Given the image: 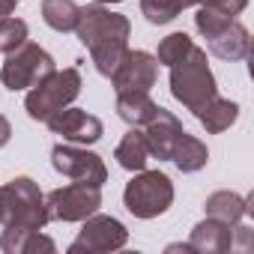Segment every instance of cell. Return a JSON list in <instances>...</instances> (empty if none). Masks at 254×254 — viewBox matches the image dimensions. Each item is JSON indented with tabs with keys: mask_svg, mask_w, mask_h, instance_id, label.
<instances>
[{
	"mask_svg": "<svg viewBox=\"0 0 254 254\" xmlns=\"http://www.w3.org/2000/svg\"><path fill=\"white\" fill-rule=\"evenodd\" d=\"M9 138H12V126H9V120L3 114H0V150L9 144Z\"/></svg>",
	"mask_w": 254,
	"mask_h": 254,
	"instance_id": "cell-26",
	"label": "cell"
},
{
	"mask_svg": "<svg viewBox=\"0 0 254 254\" xmlns=\"http://www.w3.org/2000/svg\"><path fill=\"white\" fill-rule=\"evenodd\" d=\"M39 251L54 254V251H57V245H54V239H51V236H45L42 230H33V233L27 236V242H24L21 254H39Z\"/></svg>",
	"mask_w": 254,
	"mask_h": 254,
	"instance_id": "cell-24",
	"label": "cell"
},
{
	"mask_svg": "<svg viewBox=\"0 0 254 254\" xmlns=\"http://www.w3.org/2000/svg\"><path fill=\"white\" fill-rule=\"evenodd\" d=\"M251 200H254V194L242 197V194H236V191H212V194L206 197L203 209H206L209 218H218V221H224V224H236V221H242L245 215L254 212Z\"/></svg>",
	"mask_w": 254,
	"mask_h": 254,
	"instance_id": "cell-15",
	"label": "cell"
},
{
	"mask_svg": "<svg viewBox=\"0 0 254 254\" xmlns=\"http://www.w3.org/2000/svg\"><path fill=\"white\" fill-rule=\"evenodd\" d=\"M129 242V230L114 215L93 212L84 218V227L78 230L75 242L69 245V254H105V251H120Z\"/></svg>",
	"mask_w": 254,
	"mask_h": 254,
	"instance_id": "cell-7",
	"label": "cell"
},
{
	"mask_svg": "<svg viewBox=\"0 0 254 254\" xmlns=\"http://www.w3.org/2000/svg\"><path fill=\"white\" fill-rule=\"evenodd\" d=\"M27 33H30L27 21L12 18V15L0 18V54H12L15 48H21L27 42Z\"/></svg>",
	"mask_w": 254,
	"mask_h": 254,
	"instance_id": "cell-23",
	"label": "cell"
},
{
	"mask_svg": "<svg viewBox=\"0 0 254 254\" xmlns=\"http://www.w3.org/2000/svg\"><path fill=\"white\" fill-rule=\"evenodd\" d=\"M171 96L189 108L191 114L206 105L212 96H218V87H215V75L209 69V60H206V51L203 48H191L180 63L171 66Z\"/></svg>",
	"mask_w": 254,
	"mask_h": 254,
	"instance_id": "cell-3",
	"label": "cell"
},
{
	"mask_svg": "<svg viewBox=\"0 0 254 254\" xmlns=\"http://www.w3.org/2000/svg\"><path fill=\"white\" fill-rule=\"evenodd\" d=\"M81 96V72L75 66L69 69H54L48 72L42 81H36L30 90H27V99H24V111L30 120H48L54 117L57 111L69 108L75 99Z\"/></svg>",
	"mask_w": 254,
	"mask_h": 254,
	"instance_id": "cell-4",
	"label": "cell"
},
{
	"mask_svg": "<svg viewBox=\"0 0 254 254\" xmlns=\"http://www.w3.org/2000/svg\"><path fill=\"white\" fill-rule=\"evenodd\" d=\"M206 45H209V51L215 57H221L227 63H236V60H245L251 54V33H248L245 24H239L236 18H230V24L221 27L215 36H209Z\"/></svg>",
	"mask_w": 254,
	"mask_h": 254,
	"instance_id": "cell-13",
	"label": "cell"
},
{
	"mask_svg": "<svg viewBox=\"0 0 254 254\" xmlns=\"http://www.w3.org/2000/svg\"><path fill=\"white\" fill-rule=\"evenodd\" d=\"M54 57L36 45V42H24L21 48H15L12 54H6L3 66H0V81L6 90H30L36 81H42L48 72H54Z\"/></svg>",
	"mask_w": 254,
	"mask_h": 254,
	"instance_id": "cell-6",
	"label": "cell"
},
{
	"mask_svg": "<svg viewBox=\"0 0 254 254\" xmlns=\"http://www.w3.org/2000/svg\"><path fill=\"white\" fill-rule=\"evenodd\" d=\"M189 6H197V0H141V15L150 24H171Z\"/></svg>",
	"mask_w": 254,
	"mask_h": 254,
	"instance_id": "cell-21",
	"label": "cell"
},
{
	"mask_svg": "<svg viewBox=\"0 0 254 254\" xmlns=\"http://www.w3.org/2000/svg\"><path fill=\"white\" fill-rule=\"evenodd\" d=\"M48 206L42 189L30 177H15L3 186V236L0 248L6 254H21L27 236L33 230H42L48 224Z\"/></svg>",
	"mask_w": 254,
	"mask_h": 254,
	"instance_id": "cell-2",
	"label": "cell"
},
{
	"mask_svg": "<svg viewBox=\"0 0 254 254\" xmlns=\"http://www.w3.org/2000/svg\"><path fill=\"white\" fill-rule=\"evenodd\" d=\"M194 117H197V123L203 126L209 135H221V132H227L230 126L236 123V117H239V105L230 102V99L212 96L206 105H200V108L194 111Z\"/></svg>",
	"mask_w": 254,
	"mask_h": 254,
	"instance_id": "cell-16",
	"label": "cell"
},
{
	"mask_svg": "<svg viewBox=\"0 0 254 254\" xmlns=\"http://www.w3.org/2000/svg\"><path fill=\"white\" fill-rule=\"evenodd\" d=\"M156 78H159V60L150 51H126L123 63L111 75V87L114 93H135V90L150 93Z\"/></svg>",
	"mask_w": 254,
	"mask_h": 254,
	"instance_id": "cell-10",
	"label": "cell"
},
{
	"mask_svg": "<svg viewBox=\"0 0 254 254\" xmlns=\"http://www.w3.org/2000/svg\"><path fill=\"white\" fill-rule=\"evenodd\" d=\"M0 221H3V186H0Z\"/></svg>",
	"mask_w": 254,
	"mask_h": 254,
	"instance_id": "cell-29",
	"label": "cell"
},
{
	"mask_svg": "<svg viewBox=\"0 0 254 254\" xmlns=\"http://www.w3.org/2000/svg\"><path fill=\"white\" fill-rule=\"evenodd\" d=\"M171 162H174L183 174H197L200 168H206V162H209V150H206V144H203L200 138L183 132V138H180L177 147H174Z\"/></svg>",
	"mask_w": 254,
	"mask_h": 254,
	"instance_id": "cell-19",
	"label": "cell"
},
{
	"mask_svg": "<svg viewBox=\"0 0 254 254\" xmlns=\"http://www.w3.org/2000/svg\"><path fill=\"white\" fill-rule=\"evenodd\" d=\"M15 3H18V0H0V18L12 15V12H15Z\"/></svg>",
	"mask_w": 254,
	"mask_h": 254,
	"instance_id": "cell-27",
	"label": "cell"
},
{
	"mask_svg": "<svg viewBox=\"0 0 254 254\" xmlns=\"http://www.w3.org/2000/svg\"><path fill=\"white\" fill-rule=\"evenodd\" d=\"M93 3H102V6H111V3H123V0H93Z\"/></svg>",
	"mask_w": 254,
	"mask_h": 254,
	"instance_id": "cell-28",
	"label": "cell"
},
{
	"mask_svg": "<svg viewBox=\"0 0 254 254\" xmlns=\"http://www.w3.org/2000/svg\"><path fill=\"white\" fill-rule=\"evenodd\" d=\"M191 248L197 254H224L233 248V224H224L218 218H203L191 230Z\"/></svg>",
	"mask_w": 254,
	"mask_h": 254,
	"instance_id": "cell-14",
	"label": "cell"
},
{
	"mask_svg": "<svg viewBox=\"0 0 254 254\" xmlns=\"http://www.w3.org/2000/svg\"><path fill=\"white\" fill-rule=\"evenodd\" d=\"M183 132H186V129H183V123H180L168 108L159 105L156 117L144 126V138H147V147H150V159L171 162L174 147H177V141L183 138Z\"/></svg>",
	"mask_w": 254,
	"mask_h": 254,
	"instance_id": "cell-12",
	"label": "cell"
},
{
	"mask_svg": "<svg viewBox=\"0 0 254 254\" xmlns=\"http://www.w3.org/2000/svg\"><path fill=\"white\" fill-rule=\"evenodd\" d=\"M123 203L135 218H159L174 203V183L162 171H135V177L123 189Z\"/></svg>",
	"mask_w": 254,
	"mask_h": 254,
	"instance_id": "cell-5",
	"label": "cell"
},
{
	"mask_svg": "<svg viewBox=\"0 0 254 254\" xmlns=\"http://www.w3.org/2000/svg\"><path fill=\"white\" fill-rule=\"evenodd\" d=\"M51 165L57 174L69 177L72 183H84V186H96V189H102L108 183V168H105L102 156H96L78 144H57L51 150Z\"/></svg>",
	"mask_w": 254,
	"mask_h": 254,
	"instance_id": "cell-9",
	"label": "cell"
},
{
	"mask_svg": "<svg viewBox=\"0 0 254 254\" xmlns=\"http://www.w3.org/2000/svg\"><path fill=\"white\" fill-rule=\"evenodd\" d=\"M48 218L51 221H84L87 215L99 212L102 206V189L84 186V183H69L45 194Z\"/></svg>",
	"mask_w": 254,
	"mask_h": 254,
	"instance_id": "cell-8",
	"label": "cell"
},
{
	"mask_svg": "<svg viewBox=\"0 0 254 254\" xmlns=\"http://www.w3.org/2000/svg\"><path fill=\"white\" fill-rule=\"evenodd\" d=\"M75 33H78L81 45L90 51V57L96 63V72L111 78L114 69L123 63L126 51H129L132 21L126 15H120V12H111L102 3H93V6L78 9Z\"/></svg>",
	"mask_w": 254,
	"mask_h": 254,
	"instance_id": "cell-1",
	"label": "cell"
},
{
	"mask_svg": "<svg viewBox=\"0 0 254 254\" xmlns=\"http://www.w3.org/2000/svg\"><path fill=\"white\" fill-rule=\"evenodd\" d=\"M78 9L75 0H42V21L57 33H69L78 24Z\"/></svg>",
	"mask_w": 254,
	"mask_h": 254,
	"instance_id": "cell-20",
	"label": "cell"
},
{
	"mask_svg": "<svg viewBox=\"0 0 254 254\" xmlns=\"http://www.w3.org/2000/svg\"><path fill=\"white\" fill-rule=\"evenodd\" d=\"M194 48V42H191V36L189 33H183V30H177V33H168L162 42H159V51H156V60H159V66H174V63H180L189 51Z\"/></svg>",
	"mask_w": 254,
	"mask_h": 254,
	"instance_id": "cell-22",
	"label": "cell"
},
{
	"mask_svg": "<svg viewBox=\"0 0 254 254\" xmlns=\"http://www.w3.org/2000/svg\"><path fill=\"white\" fill-rule=\"evenodd\" d=\"M114 159L120 168L126 171H144L147 162H150V147H147V138H144V129H138V126H132L129 132L123 135V141L117 144L114 150Z\"/></svg>",
	"mask_w": 254,
	"mask_h": 254,
	"instance_id": "cell-17",
	"label": "cell"
},
{
	"mask_svg": "<svg viewBox=\"0 0 254 254\" xmlns=\"http://www.w3.org/2000/svg\"><path fill=\"white\" fill-rule=\"evenodd\" d=\"M159 105L150 99V93H117V117L123 123H129V126H138V129H144V126L156 117Z\"/></svg>",
	"mask_w": 254,
	"mask_h": 254,
	"instance_id": "cell-18",
	"label": "cell"
},
{
	"mask_svg": "<svg viewBox=\"0 0 254 254\" xmlns=\"http://www.w3.org/2000/svg\"><path fill=\"white\" fill-rule=\"evenodd\" d=\"M45 123H48V129L54 135H60L66 144H78V147H90L105 135V126H102V120L96 114H87V111L72 108V105L57 111Z\"/></svg>",
	"mask_w": 254,
	"mask_h": 254,
	"instance_id": "cell-11",
	"label": "cell"
},
{
	"mask_svg": "<svg viewBox=\"0 0 254 254\" xmlns=\"http://www.w3.org/2000/svg\"><path fill=\"white\" fill-rule=\"evenodd\" d=\"M197 6H215V9H221V12L236 18L239 12H245L248 0H197Z\"/></svg>",
	"mask_w": 254,
	"mask_h": 254,
	"instance_id": "cell-25",
	"label": "cell"
}]
</instances>
